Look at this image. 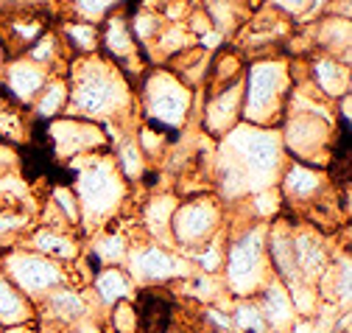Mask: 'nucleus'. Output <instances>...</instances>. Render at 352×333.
<instances>
[{"instance_id":"obj_1","label":"nucleus","mask_w":352,"mask_h":333,"mask_svg":"<svg viewBox=\"0 0 352 333\" xmlns=\"http://www.w3.org/2000/svg\"><path fill=\"white\" fill-rule=\"evenodd\" d=\"M285 162L288 154L277 127H252L241 120L212 143L204 174L210 191L227 207H235L257 191L277 188Z\"/></svg>"},{"instance_id":"obj_2","label":"nucleus","mask_w":352,"mask_h":333,"mask_svg":"<svg viewBox=\"0 0 352 333\" xmlns=\"http://www.w3.org/2000/svg\"><path fill=\"white\" fill-rule=\"evenodd\" d=\"M65 76L70 85V101L65 115L98 120L104 127H135V123H140L135 81L107 56H76L67 62Z\"/></svg>"},{"instance_id":"obj_3","label":"nucleus","mask_w":352,"mask_h":333,"mask_svg":"<svg viewBox=\"0 0 352 333\" xmlns=\"http://www.w3.org/2000/svg\"><path fill=\"white\" fill-rule=\"evenodd\" d=\"M73 169V191H76V199H78V207H81V238H87L90 233L118 222L123 216V211L131 202V188L120 171L115 169V160L107 151H98V154H87V157H78L73 162H67Z\"/></svg>"},{"instance_id":"obj_4","label":"nucleus","mask_w":352,"mask_h":333,"mask_svg":"<svg viewBox=\"0 0 352 333\" xmlns=\"http://www.w3.org/2000/svg\"><path fill=\"white\" fill-rule=\"evenodd\" d=\"M230 211H235V207H230ZM266 233L269 224L252 222L238 211L230 213L221 283L232 300L254 297L272 277V266L266 255Z\"/></svg>"},{"instance_id":"obj_5","label":"nucleus","mask_w":352,"mask_h":333,"mask_svg":"<svg viewBox=\"0 0 352 333\" xmlns=\"http://www.w3.org/2000/svg\"><path fill=\"white\" fill-rule=\"evenodd\" d=\"M138 118L143 123L168 132L170 138L185 132L193 118H199V90H190L173 70L151 65L135 85Z\"/></svg>"},{"instance_id":"obj_6","label":"nucleus","mask_w":352,"mask_h":333,"mask_svg":"<svg viewBox=\"0 0 352 333\" xmlns=\"http://www.w3.org/2000/svg\"><path fill=\"white\" fill-rule=\"evenodd\" d=\"M291 87V62L285 54L249 59L243 70L241 120L252 127H280Z\"/></svg>"},{"instance_id":"obj_7","label":"nucleus","mask_w":352,"mask_h":333,"mask_svg":"<svg viewBox=\"0 0 352 333\" xmlns=\"http://www.w3.org/2000/svg\"><path fill=\"white\" fill-rule=\"evenodd\" d=\"M280 138L288 160H299L316 169H330L333 149L338 146L336 118L314 112H285L280 120Z\"/></svg>"},{"instance_id":"obj_8","label":"nucleus","mask_w":352,"mask_h":333,"mask_svg":"<svg viewBox=\"0 0 352 333\" xmlns=\"http://www.w3.org/2000/svg\"><path fill=\"white\" fill-rule=\"evenodd\" d=\"M227 219H230V207L212 191L179 196V204H176L170 219V244L185 255L221 233L227 227Z\"/></svg>"},{"instance_id":"obj_9","label":"nucleus","mask_w":352,"mask_h":333,"mask_svg":"<svg viewBox=\"0 0 352 333\" xmlns=\"http://www.w3.org/2000/svg\"><path fill=\"white\" fill-rule=\"evenodd\" d=\"M129 277L135 280L138 288H170L193 272L190 261L173 246L148 241L138 233L135 244L129 249V258L123 264Z\"/></svg>"},{"instance_id":"obj_10","label":"nucleus","mask_w":352,"mask_h":333,"mask_svg":"<svg viewBox=\"0 0 352 333\" xmlns=\"http://www.w3.org/2000/svg\"><path fill=\"white\" fill-rule=\"evenodd\" d=\"M0 272H3L34 305L45 294H51L54 288L70 283V272L62 264L34 253V249H28L23 244H14L0 253Z\"/></svg>"},{"instance_id":"obj_11","label":"nucleus","mask_w":352,"mask_h":333,"mask_svg":"<svg viewBox=\"0 0 352 333\" xmlns=\"http://www.w3.org/2000/svg\"><path fill=\"white\" fill-rule=\"evenodd\" d=\"M101 311L96 308L87 286H73L65 283L54 288L36 303V325L39 330L51 333H73L76 327L90 325Z\"/></svg>"},{"instance_id":"obj_12","label":"nucleus","mask_w":352,"mask_h":333,"mask_svg":"<svg viewBox=\"0 0 352 333\" xmlns=\"http://www.w3.org/2000/svg\"><path fill=\"white\" fill-rule=\"evenodd\" d=\"M294 31V23L285 20L283 14H277L274 9L257 3L254 12L243 20V25L232 34V43L243 59H257V56H272V54H280L285 39L291 36Z\"/></svg>"},{"instance_id":"obj_13","label":"nucleus","mask_w":352,"mask_h":333,"mask_svg":"<svg viewBox=\"0 0 352 333\" xmlns=\"http://www.w3.org/2000/svg\"><path fill=\"white\" fill-rule=\"evenodd\" d=\"M48 140H51L54 157L65 165L87 154L107 151L109 146V135L104 123L76 118V115H59L48 120Z\"/></svg>"},{"instance_id":"obj_14","label":"nucleus","mask_w":352,"mask_h":333,"mask_svg":"<svg viewBox=\"0 0 352 333\" xmlns=\"http://www.w3.org/2000/svg\"><path fill=\"white\" fill-rule=\"evenodd\" d=\"M243 107V76L221 87L199 90V129L210 140H221L241 123Z\"/></svg>"},{"instance_id":"obj_15","label":"nucleus","mask_w":352,"mask_h":333,"mask_svg":"<svg viewBox=\"0 0 352 333\" xmlns=\"http://www.w3.org/2000/svg\"><path fill=\"white\" fill-rule=\"evenodd\" d=\"M330 188L333 185H330L327 169H316V165H307L299 160L285 162L280 182H277L283 211H294L296 216H302L307 207H314L319 199H324L330 193Z\"/></svg>"},{"instance_id":"obj_16","label":"nucleus","mask_w":352,"mask_h":333,"mask_svg":"<svg viewBox=\"0 0 352 333\" xmlns=\"http://www.w3.org/2000/svg\"><path fill=\"white\" fill-rule=\"evenodd\" d=\"M291 241H294V261H296L302 280L316 286L322 275L330 269L333 255H336L330 233L314 227L311 222H305L299 216V219H291Z\"/></svg>"},{"instance_id":"obj_17","label":"nucleus","mask_w":352,"mask_h":333,"mask_svg":"<svg viewBox=\"0 0 352 333\" xmlns=\"http://www.w3.org/2000/svg\"><path fill=\"white\" fill-rule=\"evenodd\" d=\"M101 48L98 54L107 56L109 62H115L131 81H138L146 70V56L138 45V39L131 36V28H129V17L123 12H115L109 14L101 25Z\"/></svg>"},{"instance_id":"obj_18","label":"nucleus","mask_w":352,"mask_h":333,"mask_svg":"<svg viewBox=\"0 0 352 333\" xmlns=\"http://www.w3.org/2000/svg\"><path fill=\"white\" fill-rule=\"evenodd\" d=\"M51 6H31V9H9L0 12V43H3L9 59L23 56L36 39L51 28L48 12Z\"/></svg>"},{"instance_id":"obj_19","label":"nucleus","mask_w":352,"mask_h":333,"mask_svg":"<svg viewBox=\"0 0 352 333\" xmlns=\"http://www.w3.org/2000/svg\"><path fill=\"white\" fill-rule=\"evenodd\" d=\"M20 244L62 264L67 272H70V266H76L84 258V238L76 230H56V227H45V224H34Z\"/></svg>"},{"instance_id":"obj_20","label":"nucleus","mask_w":352,"mask_h":333,"mask_svg":"<svg viewBox=\"0 0 352 333\" xmlns=\"http://www.w3.org/2000/svg\"><path fill=\"white\" fill-rule=\"evenodd\" d=\"M135 230H129L118 222L96 230L84 238V258L87 264H93V269L98 266H123L129 258V249L135 244Z\"/></svg>"},{"instance_id":"obj_21","label":"nucleus","mask_w":352,"mask_h":333,"mask_svg":"<svg viewBox=\"0 0 352 333\" xmlns=\"http://www.w3.org/2000/svg\"><path fill=\"white\" fill-rule=\"evenodd\" d=\"M176 204H179V193L176 191H154V193H148L138 207V233L143 238H148V241L173 246L170 244V219H173Z\"/></svg>"},{"instance_id":"obj_22","label":"nucleus","mask_w":352,"mask_h":333,"mask_svg":"<svg viewBox=\"0 0 352 333\" xmlns=\"http://www.w3.org/2000/svg\"><path fill=\"white\" fill-rule=\"evenodd\" d=\"M138 127V123H135ZM135 127H107V135H109V154L115 160V169L120 171V177L135 188L146 180L148 174V160L143 157L140 146H138V138H135Z\"/></svg>"},{"instance_id":"obj_23","label":"nucleus","mask_w":352,"mask_h":333,"mask_svg":"<svg viewBox=\"0 0 352 333\" xmlns=\"http://www.w3.org/2000/svg\"><path fill=\"white\" fill-rule=\"evenodd\" d=\"M54 73L45 70L42 65L25 59V56H12L3 67V76H0V81H3V87H6V96L20 104V107H28L36 93L45 87V81L51 78Z\"/></svg>"},{"instance_id":"obj_24","label":"nucleus","mask_w":352,"mask_h":333,"mask_svg":"<svg viewBox=\"0 0 352 333\" xmlns=\"http://www.w3.org/2000/svg\"><path fill=\"white\" fill-rule=\"evenodd\" d=\"M307 81H311V87L327 101H336V98L352 93L349 65L336 59V56H327V54H311L307 56Z\"/></svg>"},{"instance_id":"obj_25","label":"nucleus","mask_w":352,"mask_h":333,"mask_svg":"<svg viewBox=\"0 0 352 333\" xmlns=\"http://www.w3.org/2000/svg\"><path fill=\"white\" fill-rule=\"evenodd\" d=\"M307 34H311L314 54H327L349 65L352 56V23L349 17L338 14H322L319 20L307 23Z\"/></svg>"},{"instance_id":"obj_26","label":"nucleus","mask_w":352,"mask_h":333,"mask_svg":"<svg viewBox=\"0 0 352 333\" xmlns=\"http://www.w3.org/2000/svg\"><path fill=\"white\" fill-rule=\"evenodd\" d=\"M87 291H90L96 308L104 314L107 308H112L120 300H135L138 286L123 266H98V269H93L90 280H87Z\"/></svg>"},{"instance_id":"obj_27","label":"nucleus","mask_w":352,"mask_h":333,"mask_svg":"<svg viewBox=\"0 0 352 333\" xmlns=\"http://www.w3.org/2000/svg\"><path fill=\"white\" fill-rule=\"evenodd\" d=\"M254 303H257L263 319H266L269 333H285V330L294 325V319L299 316V314H296V305H294V300H291V291H288L274 275H272V277L266 280V286H263L257 294H254Z\"/></svg>"},{"instance_id":"obj_28","label":"nucleus","mask_w":352,"mask_h":333,"mask_svg":"<svg viewBox=\"0 0 352 333\" xmlns=\"http://www.w3.org/2000/svg\"><path fill=\"white\" fill-rule=\"evenodd\" d=\"M170 291L176 297H179V303H193L199 308L204 305H230L232 297L224 291V283L218 275H204V272H190L188 277H182L179 283H173Z\"/></svg>"},{"instance_id":"obj_29","label":"nucleus","mask_w":352,"mask_h":333,"mask_svg":"<svg viewBox=\"0 0 352 333\" xmlns=\"http://www.w3.org/2000/svg\"><path fill=\"white\" fill-rule=\"evenodd\" d=\"M56 34L62 39V48H65L67 59L90 56V54H98V48H101V31H98L96 23L62 17L59 25H56Z\"/></svg>"},{"instance_id":"obj_30","label":"nucleus","mask_w":352,"mask_h":333,"mask_svg":"<svg viewBox=\"0 0 352 333\" xmlns=\"http://www.w3.org/2000/svg\"><path fill=\"white\" fill-rule=\"evenodd\" d=\"M193 45H196V36L188 31L185 23H165L143 56H148L151 65H168L173 56H179L182 51H188Z\"/></svg>"},{"instance_id":"obj_31","label":"nucleus","mask_w":352,"mask_h":333,"mask_svg":"<svg viewBox=\"0 0 352 333\" xmlns=\"http://www.w3.org/2000/svg\"><path fill=\"white\" fill-rule=\"evenodd\" d=\"M67 101H70L67 76L65 73H54L45 81V87L36 93V98L28 104V112L36 120H54V118H59V115L67 112Z\"/></svg>"},{"instance_id":"obj_32","label":"nucleus","mask_w":352,"mask_h":333,"mask_svg":"<svg viewBox=\"0 0 352 333\" xmlns=\"http://www.w3.org/2000/svg\"><path fill=\"white\" fill-rule=\"evenodd\" d=\"M36 322V305L0 272V327Z\"/></svg>"},{"instance_id":"obj_33","label":"nucleus","mask_w":352,"mask_h":333,"mask_svg":"<svg viewBox=\"0 0 352 333\" xmlns=\"http://www.w3.org/2000/svg\"><path fill=\"white\" fill-rule=\"evenodd\" d=\"M210 59H212V51H207V48H201V45H193V48L182 51L179 56H173V59H170L168 65H162V67L173 70L190 90H204L207 76H210Z\"/></svg>"},{"instance_id":"obj_34","label":"nucleus","mask_w":352,"mask_h":333,"mask_svg":"<svg viewBox=\"0 0 352 333\" xmlns=\"http://www.w3.org/2000/svg\"><path fill=\"white\" fill-rule=\"evenodd\" d=\"M246 70V59L243 54L224 43L218 51H212V59H210V76H207V85L204 87H221V85H230V81L241 78Z\"/></svg>"},{"instance_id":"obj_35","label":"nucleus","mask_w":352,"mask_h":333,"mask_svg":"<svg viewBox=\"0 0 352 333\" xmlns=\"http://www.w3.org/2000/svg\"><path fill=\"white\" fill-rule=\"evenodd\" d=\"M23 56L31 59V62H36V65H42L45 70H51V73H65L67 70V62H70L67 54H65V48H62V39H59L56 28H48Z\"/></svg>"},{"instance_id":"obj_36","label":"nucleus","mask_w":352,"mask_h":333,"mask_svg":"<svg viewBox=\"0 0 352 333\" xmlns=\"http://www.w3.org/2000/svg\"><path fill=\"white\" fill-rule=\"evenodd\" d=\"M36 224V213L25 207L0 204V253L25 238V233Z\"/></svg>"},{"instance_id":"obj_37","label":"nucleus","mask_w":352,"mask_h":333,"mask_svg":"<svg viewBox=\"0 0 352 333\" xmlns=\"http://www.w3.org/2000/svg\"><path fill=\"white\" fill-rule=\"evenodd\" d=\"M224 249H227V227L212 235L210 241L199 244L196 249L185 253V258L190 261V266L196 272H204V275H218L221 277V269H224Z\"/></svg>"},{"instance_id":"obj_38","label":"nucleus","mask_w":352,"mask_h":333,"mask_svg":"<svg viewBox=\"0 0 352 333\" xmlns=\"http://www.w3.org/2000/svg\"><path fill=\"white\" fill-rule=\"evenodd\" d=\"M235 211L243 213L246 219L252 222H263L269 224L274 219H280L285 211H283V199H280V191L277 188H269V191H257L252 196H246L241 204H235Z\"/></svg>"},{"instance_id":"obj_39","label":"nucleus","mask_w":352,"mask_h":333,"mask_svg":"<svg viewBox=\"0 0 352 333\" xmlns=\"http://www.w3.org/2000/svg\"><path fill=\"white\" fill-rule=\"evenodd\" d=\"M257 3L274 9L277 14L291 20L294 25H307L327 12L330 0H257Z\"/></svg>"},{"instance_id":"obj_40","label":"nucleus","mask_w":352,"mask_h":333,"mask_svg":"<svg viewBox=\"0 0 352 333\" xmlns=\"http://www.w3.org/2000/svg\"><path fill=\"white\" fill-rule=\"evenodd\" d=\"M25 107L14 104L12 98H0V140L12 143V146H23L28 140V127L31 118L23 115Z\"/></svg>"},{"instance_id":"obj_41","label":"nucleus","mask_w":352,"mask_h":333,"mask_svg":"<svg viewBox=\"0 0 352 333\" xmlns=\"http://www.w3.org/2000/svg\"><path fill=\"white\" fill-rule=\"evenodd\" d=\"M135 138H138V146H140L143 157L148 160V165L162 162L170 154V149H173V138L168 132L151 127V123H143V120L135 127Z\"/></svg>"},{"instance_id":"obj_42","label":"nucleus","mask_w":352,"mask_h":333,"mask_svg":"<svg viewBox=\"0 0 352 333\" xmlns=\"http://www.w3.org/2000/svg\"><path fill=\"white\" fill-rule=\"evenodd\" d=\"M230 330L232 333H269L266 319H263L254 297L230 303Z\"/></svg>"},{"instance_id":"obj_43","label":"nucleus","mask_w":352,"mask_h":333,"mask_svg":"<svg viewBox=\"0 0 352 333\" xmlns=\"http://www.w3.org/2000/svg\"><path fill=\"white\" fill-rule=\"evenodd\" d=\"M162 25H165V20L160 17V12L151 6V3H143L135 14L129 17V28H131V36L138 39V45H140V51L146 54V48L157 39V34L162 31Z\"/></svg>"},{"instance_id":"obj_44","label":"nucleus","mask_w":352,"mask_h":333,"mask_svg":"<svg viewBox=\"0 0 352 333\" xmlns=\"http://www.w3.org/2000/svg\"><path fill=\"white\" fill-rule=\"evenodd\" d=\"M54 211L67 222V227H73L78 233L81 227V207H78V199H76V191L70 185H54L48 191V199H45ZM81 235V233H78Z\"/></svg>"},{"instance_id":"obj_45","label":"nucleus","mask_w":352,"mask_h":333,"mask_svg":"<svg viewBox=\"0 0 352 333\" xmlns=\"http://www.w3.org/2000/svg\"><path fill=\"white\" fill-rule=\"evenodd\" d=\"M107 316V330L109 333H138L140 330V314L135 300H120L112 308L104 311Z\"/></svg>"},{"instance_id":"obj_46","label":"nucleus","mask_w":352,"mask_h":333,"mask_svg":"<svg viewBox=\"0 0 352 333\" xmlns=\"http://www.w3.org/2000/svg\"><path fill=\"white\" fill-rule=\"evenodd\" d=\"M20 169H23V160H20L17 146L0 140V177H6L12 171H20Z\"/></svg>"},{"instance_id":"obj_47","label":"nucleus","mask_w":352,"mask_h":333,"mask_svg":"<svg viewBox=\"0 0 352 333\" xmlns=\"http://www.w3.org/2000/svg\"><path fill=\"white\" fill-rule=\"evenodd\" d=\"M54 0H0V12L9 9H31V6H51Z\"/></svg>"},{"instance_id":"obj_48","label":"nucleus","mask_w":352,"mask_h":333,"mask_svg":"<svg viewBox=\"0 0 352 333\" xmlns=\"http://www.w3.org/2000/svg\"><path fill=\"white\" fill-rule=\"evenodd\" d=\"M285 333H316V322H314V316H296Z\"/></svg>"},{"instance_id":"obj_49","label":"nucleus","mask_w":352,"mask_h":333,"mask_svg":"<svg viewBox=\"0 0 352 333\" xmlns=\"http://www.w3.org/2000/svg\"><path fill=\"white\" fill-rule=\"evenodd\" d=\"M0 333H39L36 322H25V325H12V327H0Z\"/></svg>"},{"instance_id":"obj_50","label":"nucleus","mask_w":352,"mask_h":333,"mask_svg":"<svg viewBox=\"0 0 352 333\" xmlns=\"http://www.w3.org/2000/svg\"><path fill=\"white\" fill-rule=\"evenodd\" d=\"M6 62H9V54H6L3 43H0V76H3V67H6Z\"/></svg>"},{"instance_id":"obj_51","label":"nucleus","mask_w":352,"mask_h":333,"mask_svg":"<svg viewBox=\"0 0 352 333\" xmlns=\"http://www.w3.org/2000/svg\"><path fill=\"white\" fill-rule=\"evenodd\" d=\"M146 3H151V6H154V3H162V0H146Z\"/></svg>"},{"instance_id":"obj_52","label":"nucleus","mask_w":352,"mask_h":333,"mask_svg":"<svg viewBox=\"0 0 352 333\" xmlns=\"http://www.w3.org/2000/svg\"><path fill=\"white\" fill-rule=\"evenodd\" d=\"M48 333H51V330H48Z\"/></svg>"},{"instance_id":"obj_53","label":"nucleus","mask_w":352,"mask_h":333,"mask_svg":"<svg viewBox=\"0 0 352 333\" xmlns=\"http://www.w3.org/2000/svg\"><path fill=\"white\" fill-rule=\"evenodd\" d=\"M201 333H204V330H201Z\"/></svg>"}]
</instances>
